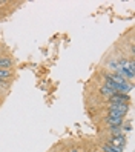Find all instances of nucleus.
Masks as SVG:
<instances>
[{"label":"nucleus","mask_w":135,"mask_h":152,"mask_svg":"<svg viewBox=\"0 0 135 152\" xmlns=\"http://www.w3.org/2000/svg\"><path fill=\"white\" fill-rule=\"evenodd\" d=\"M106 143H107V145H111L112 148H115L118 152H121L124 149V146H126V137H124V134H123V135H115V137H111Z\"/></svg>","instance_id":"obj_3"},{"label":"nucleus","mask_w":135,"mask_h":152,"mask_svg":"<svg viewBox=\"0 0 135 152\" xmlns=\"http://www.w3.org/2000/svg\"><path fill=\"white\" fill-rule=\"evenodd\" d=\"M106 68L107 71H111V72H117V69H118V61H117V58H111V60H107V63H106Z\"/></svg>","instance_id":"obj_6"},{"label":"nucleus","mask_w":135,"mask_h":152,"mask_svg":"<svg viewBox=\"0 0 135 152\" xmlns=\"http://www.w3.org/2000/svg\"><path fill=\"white\" fill-rule=\"evenodd\" d=\"M14 75V72L11 69H0V80H5V82H9V78Z\"/></svg>","instance_id":"obj_7"},{"label":"nucleus","mask_w":135,"mask_h":152,"mask_svg":"<svg viewBox=\"0 0 135 152\" xmlns=\"http://www.w3.org/2000/svg\"><path fill=\"white\" fill-rule=\"evenodd\" d=\"M12 66H14V60L11 57L0 56V69H11L12 71Z\"/></svg>","instance_id":"obj_5"},{"label":"nucleus","mask_w":135,"mask_h":152,"mask_svg":"<svg viewBox=\"0 0 135 152\" xmlns=\"http://www.w3.org/2000/svg\"><path fill=\"white\" fill-rule=\"evenodd\" d=\"M94 152H101V151H94Z\"/></svg>","instance_id":"obj_12"},{"label":"nucleus","mask_w":135,"mask_h":152,"mask_svg":"<svg viewBox=\"0 0 135 152\" xmlns=\"http://www.w3.org/2000/svg\"><path fill=\"white\" fill-rule=\"evenodd\" d=\"M107 132L111 134V137L123 135V129H121V126H109V128H107Z\"/></svg>","instance_id":"obj_8"},{"label":"nucleus","mask_w":135,"mask_h":152,"mask_svg":"<svg viewBox=\"0 0 135 152\" xmlns=\"http://www.w3.org/2000/svg\"><path fill=\"white\" fill-rule=\"evenodd\" d=\"M69 152H78V151H77V149H71Z\"/></svg>","instance_id":"obj_11"},{"label":"nucleus","mask_w":135,"mask_h":152,"mask_svg":"<svg viewBox=\"0 0 135 152\" xmlns=\"http://www.w3.org/2000/svg\"><path fill=\"white\" fill-rule=\"evenodd\" d=\"M101 152H118L115 148H112L111 145H107V143H103L101 145Z\"/></svg>","instance_id":"obj_10"},{"label":"nucleus","mask_w":135,"mask_h":152,"mask_svg":"<svg viewBox=\"0 0 135 152\" xmlns=\"http://www.w3.org/2000/svg\"><path fill=\"white\" fill-rule=\"evenodd\" d=\"M100 94H101V95H104L106 98H109V97H112V95L115 94V91H114V89H111V88H107V86H104V85H103V86L100 88Z\"/></svg>","instance_id":"obj_9"},{"label":"nucleus","mask_w":135,"mask_h":152,"mask_svg":"<svg viewBox=\"0 0 135 152\" xmlns=\"http://www.w3.org/2000/svg\"><path fill=\"white\" fill-rule=\"evenodd\" d=\"M123 120H124L123 115L115 114V112H107V115L104 117V121L107 124V128L109 126H123Z\"/></svg>","instance_id":"obj_1"},{"label":"nucleus","mask_w":135,"mask_h":152,"mask_svg":"<svg viewBox=\"0 0 135 152\" xmlns=\"http://www.w3.org/2000/svg\"><path fill=\"white\" fill-rule=\"evenodd\" d=\"M107 111L120 114V115L124 117V115L128 114V111H129V104L128 103H107Z\"/></svg>","instance_id":"obj_2"},{"label":"nucleus","mask_w":135,"mask_h":152,"mask_svg":"<svg viewBox=\"0 0 135 152\" xmlns=\"http://www.w3.org/2000/svg\"><path fill=\"white\" fill-rule=\"evenodd\" d=\"M109 100V103H129L131 97L128 94H123V92H115L112 97L107 98Z\"/></svg>","instance_id":"obj_4"}]
</instances>
